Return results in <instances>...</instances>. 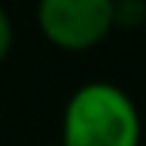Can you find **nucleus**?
Listing matches in <instances>:
<instances>
[{
    "instance_id": "nucleus-5",
    "label": "nucleus",
    "mask_w": 146,
    "mask_h": 146,
    "mask_svg": "<svg viewBox=\"0 0 146 146\" xmlns=\"http://www.w3.org/2000/svg\"><path fill=\"white\" fill-rule=\"evenodd\" d=\"M43 146H60V143H43Z\"/></svg>"
},
{
    "instance_id": "nucleus-6",
    "label": "nucleus",
    "mask_w": 146,
    "mask_h": 146,
    "mask_svg": "<svg viewBox=\"0 0 146 146\" xmlns=\"http://www.w3.org/2000/svg\"><path fill=\"white\" fill-rule=\"evenodd\" d=\"M143 32H146V29H143Z\"/></svg>"
},
{
    "instance_id": "nucleus-2",
    "label": "nucleus",
    "mask_w": 146,
    "mask_h": 146,
    "mask_svg": "<svg viewBox=\"0 0 146 146\" xmlns=\"http://www.w3.org/2000/svg\"><path fill=\"white\" fill-rule=\"evenodd\" d=\"M43 40L60 52H92L112 32V0H37L35 9Z\"/></svg>"
},
{
    "instance_id": "nucleus-3",
    "label": "nucleus",
    "mask_w": 146,
    "mask_h": 146,
    "mask_svg": "<svg viewBox=\"0 0 146 146\" xmlns=\"http://www.w3.org/2000/svg\"><path fill=\"white\" fill-rule=\"evenodd\" d=\"M112 23L123 32L146 29V0H112Z\"/></svg>"
},
{
    "instance_id": "nucleus-1",
    "label": "nucleus",
    "mask_w": 146,
    "mask_h": 146,
    "mask_svg": "<svg viewBox=\"0 0 146 146\" xmlns=\"http://www.w3.org/2000/svg\"><path fill=\"white\" fill-rule=\"evenodd\" d=\"M143 117L126 89L89 80L69 95L60 117V146H140Z\"/></svg>"
},
{
    "instance_id": "nucleus-4",
    "label": "nucleus",
    "mask_w": 146,
    "mask_h": 146,
    "mask_svg": "<svg viewBox=\"0 0 146 146\" xmlns=\"http://www.w3.org/2000/svg\"><path fill=\"white\" fill-rule=\"evenodd\" d=\"M12 46H15V23H12L9 12L0 6V66L9 60Z\"/></svg>"
}]
</instances>
